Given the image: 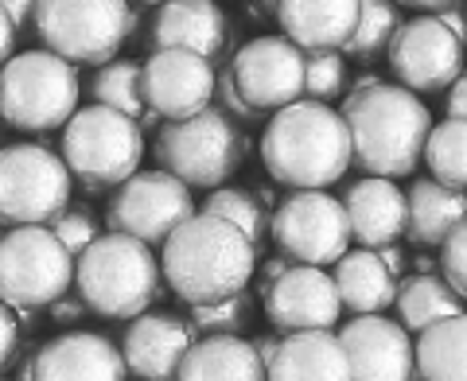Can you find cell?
Segmentation results:
<instances>
[{
	"label": "cell",
	"instance_id": "6da1fadb",
	"mask_svg": "<svg viewBox=\"0 0 467 381\" xmlns=\"http://www.w3.org/2000/svg\"><path fill=\"white\" fill-rule=\"evenodd\" d=\"M339 117L350 137V160H358L370 180L389 183L420 164L432 133V113L420 106V98L378 75H362L355 90H347Z\"/></svg>",
	"mask_w": 467,
	"mask_h": 381
},
{
	"label": "cell",
	"instance_id": "7a4b0ae2",
	"mask_svg": "<svg viewBox=\"0 0 467 381\" xmlns=\"http://www.w3.org/2000/svg\"><path fill=\"white\" fill-rule=\"evenodd\" d=\"M257 265V249L230 222L195 211L180 230H171L160 253V276L187 307L218 304L245 292Z\"/></svg>",
	"mask_w": 467,
	"mask_h": 381
},
{
	"label": "cell",
	"instance_id": "3957f363",
	"mask_svg": "<svg viewBox=\"0 0 467 381\" xmlns=\"http://www.w3.org/2000/svg\"><path fill=\"white\" fill-rule=\"evenodd\" d=\"M261 164L281 187L324 190L343 180L350 168V137L343 117L319 101L296 106L269 117L261 133Z\"/></svg>",
	"mask_w": 467,
	"mask_h": 381
},
{
	"label": "cell",
	"instance_id": "277c9868",
	"mask_svg": "<svg viewBox=\"0 0 467 381\" xmlns=\"http://www.w3.org/2000/svg\"><path fill=\"white\" fill-rule=\"evenodd\" d=\"M78 300L101 319H140L160 292V261L125 233L98 238L75 265Z\"/></svg>",
	"mask_w": 467,
	"mask_h": 381
},
{
	"label": "cell",
	"instance_id": "5b68a950",
	"mask_svg": "<svg viewBox=\"0 0 467 381\" xmlns=\"http://www.w3.org/2000/svg\"><path fill=\"white\" fill-rule=\"evenodd\" d=\"M78 113V70L51 51H20L0 67V117L24 133L67 129Z\"/></svg>",
	"mask_w": 467,
	"mask_h": 381
},
{
	"label": "cell",
	"instance_id": "8992f818",
	"mask_svg": "<svg viewBox=\"0 0 467 381\" xmlns=\"http://www.w3.org/2000/svg\"><path fill=\"white\" fill-rule=\"evenodd\" d=\"M245 149H250V140H245L242 129H234L230 117L218 106H211L199 117H187V121L160 125L152 152L160 160V171L180 180L187 190L192 187L218 190L245 164Z\"/></svg>",
	"mask_w": 467,
	"mask_h": 381
},
{
	"label": "cell",
	"instance_id": "52a82bcc",
	"mask_svg": "<svg viewBox=\"0 0 467 381\" xmlns=\"http://www.w3.org/2000/svg\"><path fill=\"white\" fill-rule=\"evenodd\" d=\"M144 160V133L137 121L86 106L63 129V164L70 180H78L86 190H109L133 180Z\"/></svg>",
	"mask_w": 467,
	"mask_h": 381
},
{
	"label": "cell",
	"instance_id": "ba28073f",
	"mask_svg": "<svg viewBox=\"0 0 467 381\" xmlns=\"http://www.w3.org/2000/svg\"><path fill=\"white\" fill-rule=\"evenodd\" d=\"M32 24L43 51L58 55L63 63L106 67L133 36L137 16L121 0H43L32 8Z\"/></svg>",
	"mask_w": 467,
	"mask_h": 381
},
{
	"label": "cell",
	"instance_id": "9c48e42d",
	"mask_svg": "<svg viewBox=\"0 0 467 381\" xmlns=\"http://www.w3.org/2000/svg\"><path fill=\"white\" fill-rule=\"evenodd\" d=\"M75 284V257L47 226H20L0 238V304L8 312H47Z\"/></svg>",
	"mask_w": 467,
	"mask_h": 381
},
{
	"label": "cell",
	"instance_id": "30bf717a",
	"mask_svg": "<svg viewBox=\"0 0 467 381\" xmlns=\"http://www.w3.org/2000/svg\"><path fill=\"white\" fill-rule=\"evenodd\" d=\"M70 211V171L63 156L43 144H8L0 149V222L51 226Z\"/></svg>",
	"mask_w": 467,
	"mask_h": 381
},
{
	"label": "cell",
	"instance_id": "8fae6325",
	"mask_svg": "<svg viewBox=\"0 0 467 381\" xmlns=\"http://www.w3.org/2000/svg\"><path fill=\"white\" fill-rule=\"evenodd\" d=\"M269 238L285 261L308 269H324L331 261L339 265L350 253L347 211L327 190H292V195H285L269 218Z\"/></svg>",
	"mask_w": 467,
	"mask_h": 381
},
{
	"label": "cell",
	"instance_id": "7c38bea8",
	"mask_svg": "<svg viewBox=\"0 0 467 381\" xmlns=\"http://www.w3.org/2000/svg\"><path fill=\"white\" fill-rule=\"evenodd\" d=\"M195 214V199L180 180H171L168 171H137L133 180H125L113 190L106 222L109 233H125L140 245H164L171 230H180L187 218Z\"/></svg>",
	"mask_w": 467,
	"mask_h": 381
},
{
	"label": "cell",
	"instance_id": "4fadbf2b",
	"mask_svg": "<svg viewBox=\"0 0 467 381\" xmlns=\"http://www.w3.org/2000/svg\"><path fill=\"white\" fill-rule=\"evenodd\" d=\"M386 58L393 78L409 94H436L463 75V43L436 16L401 20L386 47Z\"/></svg>",
	"mask_w": 467,
	"mask_h": 381
},
{
	"label": "cell",
	"instance_id": "5bb4252c",
	"mask_svg": "<svg viewBox=\"0 0 467 381\" xmlns=\"http://www.w3.org/2000/svg\"><path fill=\"white\" fill-rule=\"evenodd\" d=\"M234 90L257 113L288 109L304 94V51H296L285 36L250 39L226 67Z\"/></svg>",
	"mask_w": 467,
	"mask_h": 381
},
{
	"label": "cell",
	"instance_id": "9a60e30c",
	"mask_svg": "<svg viewBox=\"0 0 467 381\" xmlns=\"http://www.w3.org/2000/svg\"><path fill=\"white\" fill-rule=\"evenodd\" d=\"M144 109L171 121H187L211 109L214 101V63L192 51H152L140 67Z\"/></svg>",
	"mask_w": 467,
	"mask_h": 381
},
{
	"label": "cell",
	"instance_id": "2e32d148",
	"mask_svg": "<svg viewBox=\"0 0 467 381\" xmlns=\"http://www.w3.org/2000/svg\"><path fill=\"white\" fill-rule=\"evenodd\" d=\"M265 315L276 331L300 335V331H331L343 315L339 292H335L331 273L292 265L281 281H273L265 292Z\"/></svg>",
	"mask_w": 467,
	"mask_h": 381
},
{
	"label": "cell",
	"instance_id": "e0dca14e",
	"mask_svg": "<svg viewBox=\"0 0 467 381\" xmlns=\"http://www.w3.org/2000/svg\"><path fill=\"white\" fill-rule=\"evenodd\" d=\"M350 381H413V339L386 315L350 319L339 331Z\"/></svg>",
	"mask_w": 467,
	"mask_h": 381
},
{
	"label": "cell",
	"instance_id": "ac0fdd59",
	"mask_svg": "<svg viewBox=\"0 0 467 381\" xmlns=\"http://www.w3.org/2000/svg\"><path fill=\"white\" fill-rule=\"evenodd\" d=\"M195 343V331L180 315L144 312L121 335V362L140 381H175L187 350Z\"/></svg>",
	"mask_w": 467,
	"mask_h": 381
},
{
	"label": "cell",
	"instance_id": "d6986e66",
	"mask_svg": "<svg viewBox=\"0 0 467 381\" xmlns=\"http://www.w3.org/2000/svg\"><path fill=\"white\" fill-rule=\"evenodd\" d=\"M32 381H129V370L106 335L67 331L36 350Z\"/></svg>",
	"mask_w": 467,
	"mask_h": 381
},
{
	"label": "cell",
	"instance_id": "ffe728a7",
	"mask_svg": "<svg viewBox=\"0 0 467 381\" xmlns=\"http://www.w3.org/2000/svg\"><path fill=\"white\" fill-rule=\"evenodd\" d=\"M226 12L211 0H171V5H160L149 27V43L152 51H192L214 63L226 47Z\"/></svg>",
	"mask_w": 467,
	"mask_h": 381
},
{
	"label": "cell",
	"instance_id": "44dd1931",
	"mask_svg": "<svg viewBox=\"0 0 467 381\" xmlns=\"http://www.w3.org/2000/svg\"><path fill=\"white\" fill-rule=\"evenodd\" d=\"M343 211H347V226H350V238L358 242V249H378L386 245H398V238L405 233V195L398 190V183L389 180H358L347 187V195L339 199Z\"/></svg>",
	"mask_w": 467,
	"mask_h": 381
},
{
	"label": "cell",
	"instance_id": "7402d4cb",
	"mask_svg": "<svg viewBox=\"0 0 467 381\" xmlns=\"http://www.w3.org/2000/svg\"><path fill=\"white\" fill-rule=\"evenodd\" d=\"M281 32L296 51H343L358 27L355 0H285L276 5Z\"/></svg>",
	"mask_w": 467,
	"mask_h": 381
},
{
	"label": "cell",
	"instance_id": "603a6c76",
	"mask_svg": "<svg viewBox=\"0 0 467 381\" xmlns=\"http://www.w3.org/2000/svg\"><path fill=\"white\" fill-rule=\"evenodd\" d=\"M265 381H350V366L339 335L331 331H300L285 335L269 362Z\"/></svg>",
	"mask_w": 467,
	"mask_h": 381
},
{
	"label": "cell",
	"instance_id": "cb8c5ba5",
	"mask_svg": "<svg viewBox=\"0 0 467 381\" xmlns=\"http://www.w3.org/2000/svg\"><path fill=\"white\" fill-rule=\"evenodd\" d=\"M175 381H265V366L238 335H207L192 343Z\"/></svg>",
	"mask_w": 467,
	"mask_h": 381
},
{
	"label": "cell",
	"instance_id": "d4e9b609",
	"mask_svg": "<svg viewBox=\"0 0 467 381\" xmlns=\"http://www.w3.org/2000/svg\"><path fill=\"white\" fill-rule=\"evenodd\" d=\"M405 238L413 245H444L448 233L460 222H467V195L448 190L432 180H417L405 195Z\"/></svg>",
	"mask_w": 467,
	"mask_h": 381
},
{
	"label": "cell",
	"instance_id": "484cf974",
	"mask_svg": "<svg viewBox=\"0 0 467 381\" xmlns=\"http://www.w3.org/2000/svg\"><path fill=\"white\" fill-rule=\"evenodd\" d=\"M331 281H335V292H339V304L347 312H355V319L382 315L386 307L398 300V281L386 273V265L370 249L347 253L339 261V269L331 273Z\"/></svg>",
	"mask_w": 467,
	"mask_h": 381
},
{
	"label": "cell",
	"instance_id": "4316f807",
	"mask_svg": "<svg viewBox=\"0 0 467 381\" xmlns=\"http://www.w3.org/2000/svg\"><path fill=\"white\" fill-rule=\"evenodd\" d=\"M417 381H467V315L444 319L420 331L413 343Z\"/></svg>",
	"mask_w": 467,
	"mask_h": 381
},
{
	"label": "cell",
	"instance_id": "83f0119b",
	"mask_svg": "<svg viewBox=\"0 0 467 381\" xmlns=\"http://www.w3.org/2000/svg\"><path fill=\"white\" fill-rule=\"evenodd\" d=\"M401 315L405 331H429L432 324H444V319L463 315V300L451 292V284L436 273H417L398 288V300H393Z\"/></svg>",
	"mask_w": 467,
	"mask_h": 381
},
{
	"label": "cell",
	"instance_id": "f1b7e54d",
	"mask_svg": "<svg viewBox=\"0 0 467 381\" xmlns=\"http://www.w3.org/2000/svg\"><path fill=\"white\" fill-rule=\"evenodd\" d=\"M425 164L432 183L467 195V121H441L425 140Z\"/></svg>",
	"mask_w": 467,
	"mask_h": 381
},
{
	"label": "cell",
	"instance_id": "f546056e",
	"mask_svg": "<svg viewBox=\"0 0 467 381\" xmlns=\"http://www.w3.org/2000/svg\"><path fill=\"white\" fill-rule=\"evenodd\" d=\"M90 90L98 98L101 109H113L129 117V121H140L144 113V94H140V67L133 63V58H113V63H106L94 75Z\"/></svg>",
	"mask_w": 467,
	"mask_h": 381
},
{
	"label": "cell",
	"instance_id": "4dcf8cb0",
	"mask_svg": "<svg viewBox=\"0 0 467 381\" xmlns=\"http://www.w3.org/2000/svg\"><path fill=\"white\" fill-rule=\"evenodd\" d=\"M202 214H214V218H223V222H230L254 249H261V245H265V238H269V211L257 202L254 190L218 187L214 195L207 199Z\"/></svg>",
	"mask_w": 467,
	"mask_h": 381
},
{
	"label": "cell",
	"instance_id": "1f68e13d",
	"mask_svg": "<svg viewBox=\"0 0 467 381\" xmlns=\"http://www.w3.org/2000/svg\"><path fill=\"white\" fill-rule=\"evenodd\" d=\"M401 27V16H398V5H386V0H367L358 5V27L355 36L347 43V55H355L358 63H374L378 55H386L393 32Z\"/></svg>",
	"mask_w": 467,
	"mask_h": 381
},
{
	"label": "cell",
	"instance_id": "d6a6232c",
	"mask_svg": "<svg viewBox=\"0 0 467 381\" xmlns=\"http://www.w3.org/2000/svg\"><path fill=\"white\" fill-rule=\"evenodd\" d=\"M250 319H254V300L245 296V292H238V296L218 300V304L187 307L183 324L192 331H202V339H207V335H234V331H242Z\"/></svg>",
	"mask_w": 467,
	"mask_h": 381
},
{
	"label": "cell",
	"instance_id": "836d02e7",
	"mask_svg": "<svg viewBox=\"0 0 467 381\" xmlns=\"http://www.w3.org/2000/svg\"><path fill=\"white\" fill-rule=\"evenodd\" d=\"M347 90V63L339 51H316L304 55V94L319 106H331Z\"/></svg>",
	"mask_w": 467,
	"mask_h": 381
},
{
	"label": "cell",
	"instance_id": "e575fe53",
	"mask_svg": "<svg viewBox=\"0 0 467 381\" xmlns=\"http://www.w3.org/2000/svg\"><path fill=\"white\" fill-rule=\"evenodd\" d=\"M47 230L55 233V242L63 245L70 257H82L86 249H90V245L101 238V233H98V222H94V214H90V211H82V207H78V211H63Z\"/></svg>",
	"mask_w": 467,
	"mask_h": 381
},
{
	"label": "cell",
	"instance_id": "d590c367",
	"mask_svg": "<svg viewBox=\"0 0 467 381\" xmlns=\"http://www.w3.org/2000/svg\"><path fill=\"white\" fill-rule=\"evenodd\" d=\"M441 269L460 300H467V222H460L441 245Z\"/></svg>",
	"mask_w": 467,
	"mask_h": 381
},
{
	"label": "cell",
	"instance_id": "8d00e7d4",
	"mask_svg": "<svg viewBox=\"0 0 467 381\" xmlns=\"http://www.w3.org/2000/svg\"><path fill=\"white\" fill-rule=\"evenodd\" d=\"M214 94H218V101H223L218 109H223V113H234V121H242V125H261V121H265V113L250 109V106H245V101L238 98L230 70H214Z\"/></svg>",
	"mask_w": 467,
	"mask_h": 381
},
{
	"label": "cell",
	"instance_id": "74e56055",
	"mask_svg": "<svg viewBox=\"0 0 467 381\" xmlns=\"http://www.w3.org/2000/svg\"><path fill=\"white\" fill-rule=\"evenodd\" d=\"M16 355H20V324H16V315L0 304V374L8 370Z\"/></svg>",
	"mask_w": 467,
	"mask_h": 381
},
{
	"label": "cell",
	"instance_id": "f35d334b",
	"mask_svg": "<svg viewBox=\"0 0 467 381\" xmlns=\"http://www.w3.org/2000/svg\"><path fill=\"white\" fill-rule=\"evenodd\" d=\"M47 312H51L55 324H75V319H82V315H86V307H82V300H78V296H63V300H55V304L47 307Z\"/></svg>",
	"mask_w": 467,
	"mask_h": 381
},
{
	"label": "cell",
	"instance_id": "ab89813d",
	"mask_svg": "<svg viewBox=\"0 0 467 381\" xmlns=\"http://www.w3.org/2000/svg\"><path fill=\"white\" fill-rule=\"evenodd\" d=\"M448 117L451 121H467V70L451 82V94H448Z\"/></svg>",
	"mask_w": 467,
	"mask_h": 381
},
{
	"label": "cell",
	"instance_id": "60d3db41",
	"mask_svg": "<svg viewBox=\"0 0 467 381\" xmlns=\"http://www.w3.org/2000/svg\"><path fill=\"white\" fill-rule=\"evenodd\" d=\"M250 346H254L257 362H261V366H265V370H269V362L276 358V346H281V335H257V339H254Z\"/></svg>",
	"mask_w": 467,
	"mask_h": 381
},
{
	"label": "cell",
	"instance_id": "b9f144b4",
	"mask_svg": "<svg viewBox=\"0 0 467 381\" xmlns=\"http://www.w3.org/2000/svg\"><path fill=\"white\" fill-rule=\"evenodd\" d=\"M378 261L386 265V273L393 276V281H401V273H405V253L398 245H386V249H378Z\"/></svg>",
	"mask_w": 467,
	"mask_h": 381
},
{
	"label": "cell",
	"instance_id": "7bdbcfd3",
	"mask_svg": "<svg viewBox=\"0 0 467 381\" xmlns=\"http://www.w3.org/2000/svg\"><path fill=\"white\" fill-rule=\"evenodd\" d=\"M32 8H36V5H16V0H5V5H0V12H5V20L12 24V32H16V36H20L24 20L32 16Z\"/></svg>",
	"mask_w": 467,
	"mask_h": 381
},
{
	"label": "cell",
	"instance_id": "ee69618b",
	"mask_svg": "<svg viewBox=\"0 0 467 381\" xmlns=\"http://www.w3.org/2000/svg\"><path fill=\"white\" fill-rule=\"evenodd\" d=\"M288 269H292V261H285V257H269L265 265H261V292H265L273 281H281Z\"/></svg>",
	"mask_w": 467,
	"mask_h": 381
},
{
	"label": "cell",
	"instance_id": "f6af8a7d",
	"mask_svg": "<svg viewBox=\"0 0 467 381\" xmlns=\"http://www.w3.org/2000/svg\"><path fill=\"white\" fill-rule=\"evenodd\" d=\"M12 51H16V32H12V24L5 20V12H0V67L12 58Z\"/></svg>",
	"mask_w": 467,
	"mask_h": 381
},
{
	"label": "cell",
	"instance_id": "bcb514c9",
	"mask_svg": "<svg viewBox=\"0 0 467 381\" xmlns=\"http://www.w3.org/2000/svg\"><path fill=\"white\" fill-rule=\"evenodd\" d=\"M0 238H5V233H0Z\"/></svg>",
	"mask_w": 467,
	"mask_h": 381
},
{
	"label": "cell",
	"instance_id": "7dc6e473",
	"mask_svg": "<svg viewBox=\"0 0 467 381\" xmlns=\"http://www.w3.org/2000/svg\"><path fill=\"white\" fill-rule=\"evenodd\" d=\"M0 381H5V377H0Z\"/></svg>",
	"mask_w": 467,
	"mask_h": 381
}]
</instances>
